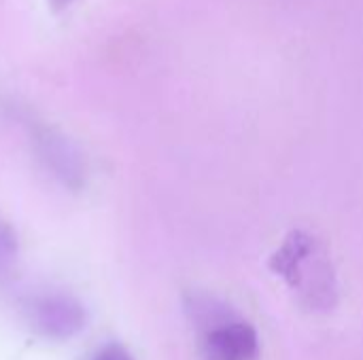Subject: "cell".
Wrapping results in <instances>:
<instances>
[{
	"mask_svg": "<svg viewBox=\"0 0 363 360\" xmlns=\"http://www.w3.org/2000/svg\"><path fill=\"white\" fill-rule=\"evenodd\" d=\"M185 312L204 360L259 359V335L255 327L223 301L204 293H191L185 299Z\"/></svg>",
	"mask_w": 363,
	"mask_h": 360,
	"instance_id": "1",
	"label": "cell"
},
{
	"mask_svg": "<svg viewBox=\"0 0 363 360\" xmlns=\"http://www.w3.org/2000/svg\"><path fill=\"white\" fill-rule=\"evenodd\" d=\"M272 272L287 280L300 293V299L313 310H328L336 301V276L328 252L306 231H291L270 261Z\"/></svg>",
	"mask_w": 363,
	"mask_h": 360,
	"instance_id": "2",
	"label": "cell"
},
{
	"mask_svg": "<svg viewBox=\"0 0 363 360\" xmlns=\"http://www.w3.org/2000/svg\"><path fill=\"white\" fill-rule=\"evenodd\" d=\"M30 325L47 339H70L85 327L83 306L66 293L34 295L26 303Z\"/></svg>",
	"mask_w": 363,
	"mask_h": 360,
	"instance_id": "3",
	"label": "cell"
},
{
	"mask_svg": "<svg viewBox=\"0 0 363 360\" xmlns=\"http://www.w3.org/2000/svg\"><path fill=\"white\" fill-rule=\"evenodd\" d=\"M38 155L55 178H60L68 187H74V189L81 187L83 174H85L81 157L74 151V146L68 144L62 136L43 132L38 136Z\"/></svg>",
	"mask_w": 363,
	"mask_h": 360,
	"instance_id": "4",
	"label": "cell"
},
{
	"mask_svg": "<svg viewBox=\"0 0 363 360\" xmlns=\"http://www.w3.org/2000/svg\"><path fill=\"white\" fill-rule=\"evenodd\" d=\"M91 360H134L130 356V352L123 348V346H119V344H108V346H104V348H100Z\"/></svg>",
	"mask_w": 363,
	"mask_h": 360,
	"instance_id": "5",
	"label": "cell"
},
{
	"mask_svg": "<svg viewBox=\"0 0 363 360\" xmlns=\"http://www.w3.org/2000/svg\"><path fill=\"white\" fill-rule=\"evenodd\" d=\"M55 4H68V2H72V0H53Z\"/></svg>",
	"mask_w": 363,
	"mask_h": 360,
	"instance_id": "6",
	"label": "cell"
}]
</instances>
